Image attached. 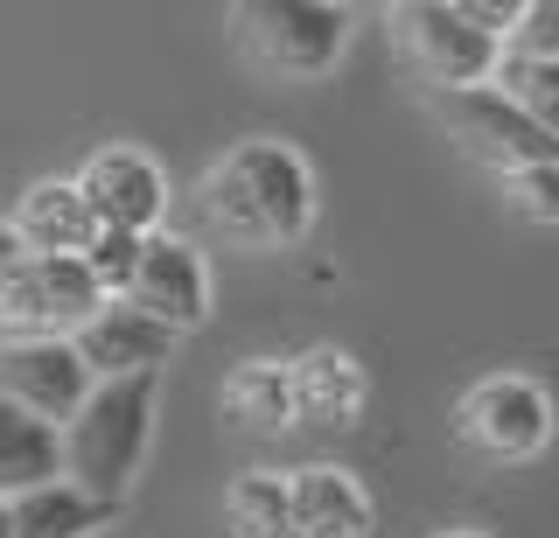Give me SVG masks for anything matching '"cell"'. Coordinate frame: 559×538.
Wrapping results in <instances>:
<instances>
[{
  "instance_id": "6da1fadb",
  "label": "cell",
  "mask_w": 559,
  "mask_h": 538,
  "mask_svg": "<svg viewBox=\"0 0 559 538\" xmlns=\"http://www.w3.org/2000/svg\"><path fill=\"white\" fill-rule=\"evenodd\" d=\"M203 217L231 246H301L314 224V176L287 141H238L203 168Z\"/></svg>"
},
{
  "instance_id": "7a4b0ae2",
  "label": "cell",
  "mask_w": 559,
  "mask_h": 538,
  "mask_svg": "<svg viewBox=\"0 0 559 538\" xmlns=\"http://www.w3.org/2000/svg\"><path fill=\"white\" fill-rule=\"evenodd\" d=\"M154 413H162V378H119L84 398V413L63 427V482L84 497L127 503L140 462L154 441Z\"/></svg>"
},
{
  "instance_id": "3957f363",
  "label": "cell",
  "mask_w": 559,
  "mask_h": 538,
  "mask_svg": "<svg viewBox=\"0 0 559 538\" xmlns=\"http://www.w3.org/2000/svg\"><path fill=\"white\" fill-rule=\"evenodd\" d=\"M392 28H399V49L427 92H476V84H497L503 71V49L489 28H476V14L462 0H413V8H392Z\"/></svg>"
},
{
  "instance_id": "277c9868",
  "label": "cell",
  "mask_w": 559,
  "mask_h": 538,
  "mask_svg": "<svg viewBox=\"0 0 559 538\" xmlns=\"http://www.w3.org/2000/svg\"><path fill=\"white\" fill-rule=\"evenodd\" d=\"M105 308V287L84 259H35L0 280V343H78V328Z\"/></svg>"
},
{
  "instance_id": "5b68a950",
  "label": "cell",
  "mask_w": 559,
  "mask_h": 538,
  "mask_svg": "<svg viewBox=\"0 0 559 538\" xmlns=\"http://www.w3.org/2000/svg\"><path fill=\"white\" fill-rule=\"evenodd\" d=\"M427 106H433V119H441L454 141H462V154H476L483 168H497V176L559 162V141L518 106L511 92H503V84H476V92H427Z\"/></svg>"
},
{
  "instance_id": "8992f818",
  "label": "cell",
  "mask_w": 559,
  "mask_h": 538,
  "mask_svg": "<svg viewBox=\"0 0 559 538\" xmlns=\"http://www.w3.org/2000/svg\"><path fill=\"white\" fill-rule=\"evenodd\" d=\"M238 36L273 77H329L349 43V8H329V0H252V8H238Z\"/></svg>"
},
{
  "instance_id": "52a82bcc",
  "label": "cell",
  "mask_w": 559,
  "mask_h": 538,
  "mask_svg": "<svg viewBox=\"0 0 559 538\" xmlns=\"http://www.w3.org/2000/svg\"><path fill=\"white\" fill-rule=\"evenodd\" d=\"M454 433H462V447H476L489 462H532L538 447L552 441V398H546V385H532V378L497 371V378H483V385L462 392Z\"/></svg>"
},
{
  "instance_id": "ba28073f",
  "label": "cell",
  "mask_w": 559,
  "mask_h": 538,
  "mask_svg": "<svg viewBox=\"0 0 559 538\" xmlns=\"http://www.w3.org/2000/svg\"><path fill=\"white\" fill-rule=\"evenodd\" d=\"M92 392L98 378L78 357V343H0V398H14L35 420L70 427Z\"/></svg>"
},
{
  "instance_id": "9c48e42d",
  "label": "cell",
  "mask_w": 559,
  "mask_h": 538,
  "mask_svg": "<svg viewBox=\"0 0 559 538\" xmlns=\"http://www.w3.org/2000/svg\"><path fill=\"white\" fill-rule=\"evenodd\" d=\"M78 189H84V203L98 211L105 231H133V238L162 231L168 182H162V168H154L140 147H98L92 162L78 168Z\"/></svg>"
},
{
  "instance_id": "30bf717a",
  "label": "cell",
  "mask_w": 559,
  "mask_h": 538,
  "mask_svg": "<svg viewBox=\"0 0 559 538\" xmlns=\"http://www.w3.org/2000/svg\"><path fill=\"white\" fill-rule=\"evenodd\" d=\"M127 301L140 308V315H154L162 328H175V336L203 328V322H210V266H203V252L189 246V238L154 231Z\"/></svg>"
},
{
  "instance_id": "8fae6325",
  "label": "cell",
  "mask_w": 559,
  "mask_h": 538,
  "mask_svg": "<svg viewBox=\"0 0 559 538\" xmlns=\"http://www.w3.org/2000/svg\"><path fill=\"white\" fill-rule=\"evenodd\" d=\"M168 350H175V328L140 315L133 301H105L98 315L78 328V357L92 363L98 385H119V378H162Z\"/></svg>"
},
{
  "instance_id": "7c38bea8",
  "label": "cell",
  "mask_w": 559,
  "mask_h": 538,
  "mask_svg": "<svg viewBox=\"0 0 559 538\" xmlns=\"http://www.w3.org/2000/svg\"><path fill=\"white\" fill-rule=\"evenodd\" d=\"M98 211L84 203L78 176L70 182H35L22 196V211H14V238L35 252V259H84L98 246Z\"/></svg>"
},
{
  "instance_id": "4fadbf2b",
  "label": "cell",
  "mask_w": 559,
  "mask_h": 538,
  "mask_svg": "<svg viewBox=\"0 0 559 538\" xmlns=\"http://www.w3.org/2000/svg\"><path fill=\"white\" fill-rule=\"evenodd\" d=\"M294 531L301 538H371V490L336 462L294 468Z\"/></svg>"
},
{
  "instance_id": "5bb4252c",
  "label": "cell",
  "mask_w": 559,
  "mask_h": 538,
  "mask_svg": "<svg viewBox=\"0 0 559 538\" xmlns=\"http://www.w3.org/2000/svg\"><path fill=\"white\" fill-rule=\"evenodd\" d=\"M364 398H371V385H364V363L349 350H308L294 357V413H301V427H322V433H343L357 427Z\"/></svg>"
},
{
  "instance_id": "9a60e30c",
  "label": "cell",
  "mask_w": 559,
  "mask_h": 538,
  "mask_svg": "<svg viewBox=\"0 0 559 538\" xmlns=\"http://www.w3.org/2000/svg\"><path fill=\"white\" fill-rule=\"evenodd\" d=\"M57 482H63V427L0 398V497L22 503L35 490H57Z\"/></svg>"
},
{
  "instance_id": "2e32d148",
  "label": "cell",
  "mask_w": 559,
  "mask_h": 538,
  "mask_svg": "<svg viewBox=\"0 0 559 538\" xmlns=\"http://www.w3.org/2000/svg\"><path fill=\"white\" fill-rule=\"evenodd\" d=\"M224 413L231 427L245 433H280L294 427V363H273V357H245L231 378H224Z\"/></svg>"
},
{
  "instance_id": "e0dca14e",
  "label": "cell",
  "mask_w": 559,
  "mask_h": 538,
  "mask_svg": "<svg viewBox=\"0 0 559 538\" xmlns=\"http://www.w3.org/2000/svg\"><path fill=\"white\" fill-rule=\"evenodd\" d=\"M127 503H105V497H84L78 482H57V490H35L14 503V538H92Z\"/></svg>"
},
{
  "instance_id": "ac0fdd59",
  "label": "cell",
  "mask_w": 559,
  "mask_h": 538,
  "mask_svg": "<svg viewBox=\"0 0 559 538\" xmlns=\"http://www.w3.org/2000/svg\"><path fill=\"white\" fill-rule=\"evenodd\" d=\"M224 531L231 538H301L294 531V482L273 468H245L224 490Z\"/></svg>"
},
{
  "instance_id": "d6986e66",
  "label": "cell",
  "mask_w": 559,
  "mask_h": 538,
  "mask_svg": "<svg viewBox=\"0 0 559 538\" xmlns=\"http://www.w3.org/2000/svg\"><path fill=\"white\" fill-rule=\"evenodd\" d=\"M497 84L518 98L524 112L538 119V127L559 141V63H538V57H503V71H497Z\"/></svg>"
},
{
  "instance_id": "ffe728a7",
  "label": "cell",
  "mask_w": 559,
  "mask_h": 538,
  "mask_svg": "<svg viewBox=\"0 0 559 538\" xmlns=\"http://www.w3.org/2000/svg\"><path fill=\"white\" fill-rule=\"evenodd\" d=\"M140 259H147V238H133V231H98V246L84 252V266H92V280L105 287V301H127Z\"/></svg>"
},
{
  "instance_id": "44dd1931",
  "label": "cell",
  "mask_w": 559,
  "mask_h": 538,
  "mask_svg": "<svg viewBox=\"0 0 559 538\" xmlns=\"http://www.w3.org/2000/svg\"><path fill=\"white\" fill-rule=\"evenodd\" d=\"M511 189V203L532 224H559V162H538V168H518V176H503Z\"/></svg>"
},
{
  "instance_id": "7402d4cb",
  "label": "cell",
  "mask_w": 559,
  "mask_h": 538,
  "mask_svg": "<svg viewBox=\"0 0 559 538\" xmlns=\"http://www.w3.org/2000/svg\"><path fill=\"white\" fill-rule=\"evenodd\" d=\"M511 57H538V63H559V0H532V8H524V28H518Z\"/></svg>"
},
{
  "instance_id": "603a6c76",
  "label": "cell",
  "mask_w": 559,
  "mask_h": 538,
  "mask_svg": "<svg viewBox=\"0 0 559 538\" xmlns=\"http://www.w3.org/2000/svg\"><path fill=\"white\" fill-rule=\"evenodd\" d=\"M22 252H28V246L14 238V224H0V280H8V273L22 266Z\"/></svg>"
},
{
  "instance_id": "cb8c5ba5",
  "label": "cell",
  "mask_w": 559,
  "mask_h": 538,
  "mask_svg": "<svg viewBox=\"0 0 559 538\" xmlns=\"http://www.w3.org/2000/svg\"><path fill=\"white\" fill-rule=\"evenodd\" d=\"M0 538H14V503L0 497Z\"/></svg>"
},
{
  "instance_id": "d4e9b609",
  "label": "cell",
  "mask_w": 559,
  "mask_h": 538,
  "mask_svg": "<svg viewBox=\"0 0 559 538\" xmlns=\"http://www.w3.org/2000/svg\"><path fill=\"white\" fill-rule=\"evenodd\" d=\"M427 538H483V531H468V525H448V531H427Z\"/></svg>"
}]
</instances>
